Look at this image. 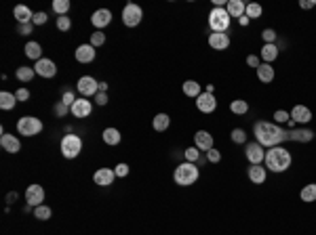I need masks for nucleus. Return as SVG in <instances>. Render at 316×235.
<instances>
[{"mask_svg": "<svg viewBox=\"0 0 316 235\" xmlns=\"http://www.w3.org/2000/svg\"><path fill=\"white\" fill-rule=\"evenodd\" d=\"M70 111L74 118H86V116H91V111H93V103L86 97H78L74 101V105L70 107Z\"/></svg>", "mask_w": 316, "mask_h": 235, "instance_id": "10", "label": "nucleus"}, {"mask_svg": "<svg viewBox=\"0 0 316 235\" xmlns=\"http://www.w3.org/2000/svg\"><path fill=\"white\" fill-rule=\"evenodd\" d=\"M259 59H261V57H257V55H249V57H247V65H249V67H255V70H257V67L261 65Z\"/></svg>", "mask_w": 316, "mask_h": 235, "instance_id": "50", "label": "nucleus"}, {"mask_svg": "<svg viewBox=\"0 0 316 235\" xmlns=\"http://www.w3.org/2000/svg\"><path fill=\"white\" fill-rule=\"evenodd\" d=\"M95 101H97V105H105L107 103V95H105V92H97Z\"/></svg>", "mask_w": 316, "mask_h": 235, "instance_id": "53", "label": "nucleus"}, {"mask_svg": "<svg viewBox=\"0 0 316 235\" xmlns=\"http://www.w3.org/2000/svg\"><path fill=\"white\" fill-rule=\"evenodd\" d=\"M207 160H209L211 164H219V162H221V153H219V151L213 147V149L207 151Z\"/></svg>", "mask_w": 316, "mask_h": 235, "instance_id": "47", "label": "nucleus"}, {"mask_svg": "<svg viewBox=\"0 0 316 235\" xmlns=\"http://www.w3.org/2000/svg\"><path fill=\"white\" fill-rule=\"evenodd\" d=\"M299 198H301V201H306V204L316 201V183H308L304 189L299 191Z\"/></svg>", "mask_w": 316, "mask_h": 235, "instance_id": "33", "label": "nucleus"}, {"mask_svg": "<svg viewBox=\"0 0 316 235\" xmlns=\"http://www.w3.org/2000/svg\"><path fill=\"white\" fill-rule=\"evenodd\" d=\"M232 23V17L228 15L226 6H213V11L209 13V28L211 32H228Z\"/></svg>", "mask_w": 316, "mask_h": 235, "instance_id": "4", "label": "nucleus"}, {"mask_svg": "<svg viewBox=\"0 0 316 235\" xmlns=\"http://www.w3.org/2000/svg\"><path fill=\"white\" fill-rule=\"evenodd\" d=\"M53 111H55V116H57V118H65V116H68V111H70V107L65 105L63 101H57L55 107H53Z\"/></svg>", "mask_w": 316, "mask_h": 235, "instance_id": "42", "label": "nucleus"}, {"mask_svg": "<svg viewBox=\"0 0 316 235\" xmlns=\"http://www.w3.org/2000/svg\"><path fill=\"white\" fill-rule=\"evenodd\" d=\"M102 139H104V143H105V145H118V143H120V139H123V137H120V130H118V128H112V126H110V128H105V130H104Z\"/></svg>", "mask_w": 316, "mask_h": 235, "instance_id": "31", "label": "nucleus"}, {"mask_svg": "<svg viewBox=\"0 0 316 235\" xmlns=\"http://www.w3.org/2000/svg\"><path fill=\"white\" fill-rule=\"evenodd\" d=\"M15 105H17V97L13 95V92H9V90H2V92H0V107H2L4 111L13 109Z\"/></svg>", "mask_w": 316, "mask_h": 235, "instance_id": "32", "label": "nucleus"}, {"mask_svg": "<svg viewBox=\"0 0 316 235\" xmlns=\"http://www.w3.org/2000/svg\"><path fill=\"white\" fill-rule=\"evenodd\" d=\"M34 72L38 73L40 78H53L57 73V65H55V61L53 59H46V57H42L40 61H36V65H34Z\"/></svg>", "mask_w": 316, "mask_h": 235, "instance_id": "12", "label": "nucleus"}, {"mask_svg": "<svg viewBox=\"0 0 316 235\" xmlns=\"http://www.w3.org/2000/svg\"><path fill=\"white\" fill-rule=\"evenodd\" d=\"M34 76H36L34 67H28V65H21V67H17V72H15V78L19 80V82H23V84L32 82V78H34Z\"/></svg>", "mask_w": 316, "mask_h": 235, "instance_id": "29", "label": "nucleus"}, {"mask_svg": "<svg viewBox=\"0 0 316 235\" xmlns=\"http://www.w3.org/2000/svg\"><path fill=\"white\" fill-rule=\"evenodd\" d=\"M152 126H154V130H156V132H165L171 126L169 113H156V116H154V120H152Z\"/></svg>", "mask_w": 316, "mask_h": 235, "instance_id": "28", "label": "nucleus"}, {"mask_svg": "<svg viewBox=\"0 0 316 235\" xmlns=\"http://www.w3.org/2000/svg\"><path fill=\"white\" fill-rule=\"evenodd\" d=\"M76 99H78V97L74 95L72 90H63V95H62V101H63V103L68 105V107H72V105H74V101H76Z\"/></svg>", "mask_w": 316, "mask_h": 235, "instance_id": "48", "label": "nucleus"}, {"mask_svg": "<svg viewBox=\"0 0 316 235\" xmlns=\"http://www.w3.org/2000/svg\"><path fill=\"white\" fill-rule=\"evenodd\" d=\"M70 28H72V21H70V17H68V15L57 17V30H59V32H68Z\"/></svg>", "mask_w": 316, "mask_h": 235, "instance_id": "44", "label": "nucleus"}, {"mask_svg": "<svg viewBox=\"0 0 316 235\" xmlns=\"http://www.w3.org/2000/svg\"><path fill=\"white\" fill-rule=\"evenodd\" d=\"M181 89H184V95L186 97H192V99H198L200 95H203V86H200L196 80H186Z\"/></svg>", "mask_w": 316, "mask_h": 235, "instance_id": "27", "label": "nucleus"}, {"mask_svg": "<svg viewBox=\"0 0 316 235\" xmlns=\"http://www.w3.org/2000/svg\"><path fill=\"white\" fill-rule=\"evenodd\" d=\"M59 149H62V156L65 160L78 158L80 151H83V139L78 134H65L62 139V143H59Z\"/></svg>", "mask_w": 316, "mask_h": 235, "instance_id": "5", "label": "nucleus"}, {"mask_svg": "<svg viewBox=\"0 0 316 235\" xmlns=\"http://www.w3.org/2000/svg\"><path fill=\"white\" fill-rule=\"evenodd\" d=\"M105 42V34L102 32V30H95V32H93L91 34V46H95V49H97V46H102Z\"/></svg>", "mask_w": 316, "mask_h": 235, "instance_id": "40", "label": "nucleus"}, {"mask_svg": "<svg viewBox=\"0 0 316 235\" xmlns=\"http://www.w3.org/2000/svg\"><path fill=\"white\" fill-rule=\"evenodd\" d=\"M25 57H30V59H36V61H40L42 59V46H40L38 42H34V40H30L28 44H25Z\"/></svg>", "mask_w": 316, "mask_h": 235, "instance_id": "30", "label": "nucleus"}, {"mask_svg": "<svg viewBox=\"0 0 316 235\" xmlns=\"http://www.w3.org/2000/svg\"><path fill=\"white\" fill-rule=\"evenodd\" d=\"M289 120H291V113L285 111V109H278V111H274V124H287Z\"/></svg>", "mask_w": 316, "mask_h": 235, "instance_id": "41", "label": "nucleus"}, {"mask_svg": "<svg viewBox=\"0 0 316 235\" xmlns=\"http://www.w3.org/2000/svg\"><path fill=\"white\" fill-rule=\"evenodd\" d=\"M289 113H291V120L295 124H308L312 120V111L306 105H295Z\"/></svg>", "mask_w": 316, "mask_h": 235, "instance_id": "20", "label": "nucleus"}, {"mask_svg": "<svg viewBox=\"0 0 316 235\" xmlns=\"http://www.w3.org/2000/svg\"><path fill=\"white\" fill-rule=\"evenodd\" d=\"M53 11H55L59 17H62V15H68V11H70V0H53Z\"/></svg>", "mask_w": 316, "mask_h": 235, "instance_id": "37", "label": "nucleus"}, {"mask_svg": "<svg viewBox=\"0 0 316 235\" xmlns=\"http://www.w3.org/2000/svg\"><path fill=\"white\" fill-rule=\"evenodd\" d=\"M114 179H116V172H114L112 168H99V170L93 174V183L99 187H110L114 183Z\"/></svg>", "mask_w": 316, "mask_h": 235, "instance_id": "15", "label": "nucleus"}, {"mask_svg": "<svg viewBox=\"0 0 316 235\" xmlns=\"http://www.w3.org/2000/svg\"><path fill=\"white\" fill-rule=\"evenodd\" d=\"M194 147H198L200 151L213 149V134L207 130H196V134H194Z\"/></svg>", "mask_w": 316, "mask_h": 235, "instance_id": "18", "label": "nucleus"}, {"mask_svg": "<svg viewBox=\"0 0 316 235\" xmlns=\"http://www.w3.org/2000/svg\"><path fill=\"white\" fill-rule=\"evenodd\" d=\"M249 21H251V19H249L247 15H245V17H240V19H238V23H240V25H247Z\"/></svg>", "mask_w": 316, "mask_h": 235, "instance_id": "54", "label": "nucleus"}, {"mask_svg": "<svg viewBox=\"0 0 316 235\" xmlns=\"http://www.w3.org/2000/svg\"><path fill=\"white\" fill-rule=\"evenodd\" d=\"M198 177H200V170H198V166L192 164V162L179 164L175 168V172H173V181H175L179 187H190V185H194L198 181Z\"/></svg>", "mask_w": 316, "mask_h": 235, "instance_id": "3", "label": "nucleus"}, {"mask_svg": "<svg viewBox=\"0 0 316 235\" xmlns=\"http://www.w3.org/2000/svg\"><path fill=\"white\" fill-rule=\"evenodd\" d=\"M259 57H261V61L264 63L272 65V61H276L278 59V46L276 44H264L261 46V51H259Z\"/></svg>", "mask_w": 316, "mask_h": 235, "instance_id": "24", "label": "nucleus"}, {"mask_svg": "<svg viewBox=\"0 0 316 235\" xmlns=\"http://www.w3.org/2000/svg\"><path fill=\"white\" fill-rule=\"evenodd\" d=\"M76 89H78L80 95L89 99V97H93V95H97V92H99V82L93 76H83V78H78Z\"/></svg>", "mask_w": 316, "mask_h": 235, "instance_id": "8", "label": "nucleus"}, {"mask_svg": "<svg viewBox=\"0 0 316 235\" xmlns=\"http://www.w3.org/2000/svg\"><path fill=\"white\" fill-rule=\"evenodd\" d=\"M289 130H285L282 126L274 124V122H255L253 126V134H255V141L261 145V147H278L280 143L289 141Z\"/></svg>", "mask_w": 316, "mask_h": 235, "instance_id": "1", "label": "nucleus"}, {"mask_svg": "<svg viewBox=\"0 0 316 235\" xmlns=\"http://www.w3.org/2000/svg\"><path fill=\"white\" fill-rule=\"evenodd\" d=\"M17 132L23 134V137H36V134L42 132V122L34 116H23L17 122Z\"/></svg>", "mask_w": 316, "mask_h": 235, "instance_id": "6", "label": "nucleus"}, {"mask_svg": "<svg viewBox=\"0 0 316 235\" xmlns=\"http://www.w3.org/2000/svg\"><path fill=\"white\" fill-rule=\"evenodd\" d=\"M230 111L236 113V116H245V113L249 111V103H247V101H243V99L232 101V103H230Z\"/></svg>", "mask_w": 316, "mask_h": 235, "instance_id": "34", "label": "nucleus"}, {"mask_svg": "<svg viewBox=\"0 0 316 235\" xmlns=\"http://www.w3.org/2000/svg\"><path fill=\"white\" fill-rule=\"evenodd\" d=\"M261 38H264V44H274L276 42V32H274L272 28H266L264 32H261Z\"/></svg>", "mask_w": 316, "mask_h": 235, "instance_id": "43", "label": "nucleus"}, {"mask_svg": "<svg viewBox=\"0 0 316 235\" xmlns=\"http://www.w3.org/2000/svg\"><path fill=\"white\" fill-rule=\"evenodd\" d=\"M46 13H42V11H38V13H34V19H32V23L34 25H44L46 23Z\"/></svg>", "mask_w": 316, "mask_h": 235, "instance_id": "49", "label": "nucleus"}, {"mask_svg": "<svg viewBox=\"0 0 316 235\" xmlns=\"http://www.w3.org/2000/svg\"><path fill=\"white\" fill-rule=\"evenodd\" d=\"M213 90H215V86L213 84H207V92H211V95H213Z\"/></svg>", "mask_w": 316, "mask_h": 235, "instance_id": "56", "label": "nucleus"}, {"mask_svg": "<svg viewBox=\"0 0 316 235\" xmlns=\"http://www.w3.org/2000/svg\"><path fill=\"white\" fill-rule=\"evenodd\" d=\"M25 201H28V206H40L44 201V189L42 185H30L28 189H25Z\"/></svg>", "mask_w": 316, "mask_h": 235, "instance_id": "13", "label": "nucleus"}, {"mask_svg": "<svg viewBox=\"0 0 316 235\" xmlns=\"http://www.w3.org/2000/svg\"><path fill=\"white\" fill-rule=\"evenodd\" d=\"M257 78H259V82H264V84H270L272 80H274V67L270 63H264L261 61V65L257 67Z\"/></svg>", "mask_w": 316, "mask_h": 235, "instance_id": "26", "label": "nucleus"}, {"mask_svg": "<svg viewBox=\"0 0 316 235\" xmlns=\"http://www.w3.org/2000/svg\"><path fill=\"white\" fill-rule=\"evenodd\" d=\"M91 23L95 25V30H104L105 25L112 23V13L107 11V9H97L91 15Z\"/></svg>", "mask_w": 316, "mask_h": 235, "instance_id": "17", "label": "nucleus"}, {"mask_svg": "<svg viewBox=\"0 0 316 235\" xmlns=\"http://www.w3.org/2000/svg\"><path fill=\"white\" fill-rule=\"evenodd\" d=\"M141 17H144V11H141L139 4L129 2L123 9V23L126 25V28H135V25H139L141 23Z\"/></svg>", "mask_w": 316, "mask_h": 235, "instance_id": "7", "label": "nucleus"}, {"mask_svg": "<svg viewBox=\"0 0 316 235\" xmlns=\"http://www.w3.org/2000/svg\"><path fill=\"white\" fill-rule=\"evenodd\" d=\"M245 9H247V4L243 2V0H230V2L226 4V11H228V15H230L232 19L234 17H245Z\"/></svg>", "mask_w": 316, "mask_h": 235, "instance_id": "25", "label": "nucleus"}, {"mask_svg": "<svg viewBox=\"0 0 316 235\" xmlns=\"http://www.w3.org/2000/svg\"><path fill=\"white\" fill-rule=\"evenodd\" d=\"M17 199V193H9V201H15Z\"/></svg>", "mask_w": 316, "mask_h": 235, "instance_id": "57", "label": "nucleus"}, {"mask_svg": "<svg viewBox=\"0 0 316 235\" xmlns=\"http://www.w3.org/2000/svg\"><path fill=\"white\" fill-rule=\"evenodd\" d=\"M261 13H264V9H261L259 2H249L247 9H245V15H247L249 19H259Z\"/></svg>", "mask_w": 316, "mask_h": 235, "instance_id": "35", "label": "nucleus"}, {"mask_svg": "<svg viewBox=\"0 0 316 235\" xmlns=\"http://www.w3.org/2000/svg\"><path fill=\"white\" fill-rule=\"evenodd\" d=\"M13 17L17 19V23H32V19H34V11H32L30 6H25V4H17L15 11H13Z\"/></svg>", "mask_w": 316, "mask_h": 235, "instance_id": "22", "label": "nucleus"}, {"mask_svg": "<svg viewBox=\"0 0 316 235\" xmlns=\"http://www.w3.org/2000/svg\"><path fill=\"white\" fill-rule=\"evenodd\" d=\"M287 134H289V141H295V143H310L316 132L310 128H293Z\"/></svg>", "mask_w": 316, "mask_h": 235, "instance_id": "21", "label": "nucleus"}, {"mask_svg": "<svg viewBox=\"0 0 316 235\" xmlns=\"http://www.w3.org/2000/svg\"><path fill=\"white\" fill-rule=\"evenodd\" d=\"M95 46H91V44H80L76 53H74V57H76V61L78 63H93L95 61Z\"/></svg>", "mask_w": 316, "mask_h": 235, "instance_id": "16", "label": "nucleus"}, {"mask_svg": "<svg viewBox=\"0 0 316 235\" xmlns=\"http://www.w3.org/2000/svg\"><path fill=\"white\" fill-rule=\"evenodd\" d=\"M247 174H249V181H251V183H255V185L266 183V177H268L266 166H261V164H255V166H251V168H249V170H247Z\"/></svg>", "mask_w": 316, "mask_h": 235, "instance_id": "23", "label": "nucleus"}, {"mask_svg": "<svg viewBox=\"0 0 316 235\" xmlns=\"http://www.w3.org/2000/svg\"><path fill=\"white\" fill-rule=\"evenodd\" d=\"M245 156H247L249 162H251V166L261 164V162L266 160V147H261L257 141H253V143H247V147H245Z\"/></svg>", "mask_w": 316, "mask_h": 235, "instance_id": "9", "label": "nucleus"}, {"mask_svg": "<svg viewBox=\"0 0 316 235\" xmlns=\"http://www.w3.org/2000/svg\"><path fill=\"white\" fill-rule=\"evenodd\" d=\"M230 139H232V143H236V145H245L247 143V132L243 128H234L230 132Z\"/></svg>", "mask_w": 316, "mask_h": 235, "instance_id": "39", "label": "nucleus"}, {"mask_svg": "<svg viewBox=\"0 0 316 235\" xmlns=\"http://www.w3.org/2000/svg\"><path fill=\"white\" fill-rule=\"evenodd\" d=\"M232 38L228 32H211L209 34V46L215 51H226L228 46H230Z\"/></svg>", "mask_w": 316, "mask_h": 235, "instance_id": "11", "label": "nucleus"}, {"mask_svg": "<svg viewBox=\"0 0 316 235\" xmlns=\"http://www.w3.org/2000/svg\"><path fill=\"white\" fill-rule=\"evenodd\" d=\"M184 156H186V162L198 164V160H200V149H198V147H188V149L184 151Z\"/></svg>", "mask_w": 316, "mask_h": 235, "instance_id": "38", "label": "nucleus"}, {"mask_svg": "<svg viewBox=\"0 0 316 235\" xmlns=\"http://www.w3.org/2000/svg\"><path fill=\"white\" fill-rule=\"evenodd\" d=\"M51 214H53V210L46 204H40L34 208V218H38V220H49Z\"/></svg>", "mask_w": 316, "mask_h": 235, "instance_id": "36", "label": "nucleus"}, {"mask_svg": "<svg viewBox=\"0 0 316 235\" xmlns=\"http://www.w3.org/2000/svg\"><path fill=\"white\" fill-rule=\"evenodd\" d=\"M34 30V23H17V34L19 36H30Z\"/></svg>", "mask_w": 316, "mask_h": 235, "instance_id": "46", "label": "nucleus"}, {"mask_svg": "<svg viewBox=\"0 0 316 235\" xmlns=\"http://www.w3.org/2000/svg\"><path fill=\"white\" fill-rule=\"evenodd\" d=\"M293 158H291V151H287L285 147H270L266 151V170L270 172H285L289 170Z\"/></svg>", "mask_w": 316, "mask_h": 235, "instance_id": "2", "label": "nucleus"}, {"mask_svg": "<svg viewBox=\"0 0 316 235\" xmlns=\"http://www.w3.org/2000/svg\"><path fill=\"white\" fill-rule=\"evenodd\" d=\"M196 107H198V111H203V113H213L217 109V99H215V95H211V92H203V95L196 99Z\"/></svg>", "mask_w": 316, "mask_h": 235, "instance_id": "14", "label": "nucleus"}, {"mask_svg": "<svg viewBox=\"0 0 316 235\" xmlns=\"http://www.w3.org/2000/svg\"><path fill=\"white\" fill-rule=\"evenodd\" d=\"M15 97H17V101H28L30 99V90L28 89H17Z\"/></svg>", "mask_w": 316, "mask_h": 235, "instance_id": "51", "label": "nucleus"}, {"mask_svg": "<svg viewBox=\"0 0 316 235\" xmlns=\"http://www.w3.org/2000/svg\"><path fill=\"white\" fill-rule=\"evenodd\" d=\"M114 172H116V177L118 179H125V177H129V172H131V168L129 164H125V162H120L116 168H114Z\"/></svg>", "mask_w": 316, "mask_h": 235, "instance_id": "45", "label": "nucleus"}, {"mask_svg": "<svg viewBox=\"0 0 316 235\" xmlns=\"http://www.w3.org/2000/svg\"><path fill=\"white\" fill-rule=\"evenodd\" d=\"M316 6V0H299V9H312Z\"/></svg>", "mask_w": 316, "mask_h": 235, "instance_id": "52", "label": "nucleus"}, {"mask_svg": "<svg viewBox=\"0 0 316 235\" xmlns=\"http://www.w3.org/2000/svg\"><path fill=\"white\" fill-rule=\"evenodd\" d=\"M107 90V84L105 82H99V92H105Z\"/></svg>", "mask_w": 316, "mask_h": 235, "instance_id": "55", "label": "nucleus"}, {"mask_svg": "<svg viewBox=\"0 0 316 235\" xmlns=\"http://www.w3.org/2000/svg\"><path fill=\"white\" fill-rule=\"evenodd\" d=\"M0 145H2V149L9 151V153H19V149H21V141H19L15 134H9V132H2Z\"/></svg>", "mask_w": 316, "mask_h": 235, "instance_id": "19", "label": "nucleus"}]
</instances>
